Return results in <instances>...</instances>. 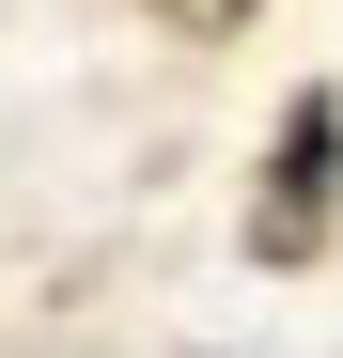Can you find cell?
I'll use <instances>...</instances> for the list:
<instances>
[{
    "label": "cell",
    "mask_w": 343,
    "mask_h": 358,
    "mask_svg": "<svg viewBox=\"0 0 343 358\" xmlns=\"http://www.w3.org/2000/svg\"><path fill=\"white\" fill-rule=\"evenodd\" d=\"M156 16H172V31H203V47H218V31H250V16H265V0H156Z\"/></svg>",
    "instance_id": "obj_2"
},
{
    "label": "cell",
    "mask_w": 343,
    "mask_h": 358,
    "mask_svg": "<svg viewBox=\"0 0 343 358\" xmlns=\"http://www.w3.org/2000/svg\"><path fill=\"white\" fill-rule=\"evenodd\" d=\"M343 234V94L312 78L297 109H281V156H265V187H250V265H312Z\"/></svg>",
    "instance_id": "obj_1"
}]
</instances>
